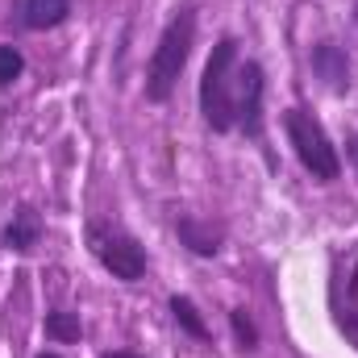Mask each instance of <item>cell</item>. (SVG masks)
<instances>
[{"instance_id":"1","label":"cell","mask_w":358,"mask_h":358,"mask_svg":"<svg viewBox=\"0 0 358 358\" xmlns=\"http://www.w3.org/2000/svg\"><path fill=\"white\" fill-rule=\"evenodd\" d=\"M238 38H221L204 63V76H200V117L213 134H229L238 125Z\"/></svg>"},{"instance_id":"2","label":"cell","mask_w":358,"mask_h":358,"mask_svg":"<svg viewBox=\"0 0 358 358\" xmlns=\"http://www.w3.org/2000/svg\"><path fill=\"white\" fill-rule=\"evenodd\" d=\"M192 46H196V8L183 4L176 17L167 21V29L159 34V46L150 55V67H146V100L155 104H167L171 92H176L179 76L192 59Z\"/></svg>"},{"instance_id":"3","label":"cell","mask_w":358,"mask_h":358,"mask_svg":"<svg viewBox=\"0 0 358 358\" xmlns=\"http://www.w3.org/2000/svg\"><path fill=\"white\" fill-rule=\"evenodd\" d=\"M283 134H287L300 167L317 179V183H334V179L342 176V155H338V146L329 142V134L321 129V121L313 113L287 108L283 113Z\"/></svg>"},{"instance_id":"4","label":"cell","mask_w":358,"mask_h":358,"mask_svg":"<svg viewBox=\"0 0 358 358\" xmlns=\"http://www.w3.org/2000/svg\"><path fill=\"white\" fill-rule=\"evenodd\" d=\"M88 242H92L96 263L108 271L113 279L138 283V279L146 275V250H142V242H138L134 234H125L121 225H100V221H96L88 229Z\"/></svg>"},{"instance_id":"5","label":"cell","mask_w":358,"mask_h":358,"mask_svg":"<svg viewBox=\"0 0 358 358\" xmlns=\"http://www.w3.org/2000/svg\"><path fill=\"white\" fill-rule=\"evenodd\" d=\"M263 67L255 59L238 63V125L246 129V138H263Z\"/></svg>"},{"instance_id":"6","label":"cell","mask_w":358,"mask_h":358,"mask_svg":"<svg viewBox=\"0 0 358 358\" xmlns=\"http://www.w3.org/2000/svg\"><path fill=\"white\" fill-rule=\"evenodd\" d=\"M308 63H313V76H317L329 92L350 88V59H346V50H342L338 42H317L313 55H308Z\"/></svg>"},{"instance_id":"7","label":"cell","mask_w":358,"mask_h":358,"mask_svg":"<svg viewBox=\"0 0 358 358\" xmlns=\"http://www.w3.org/2000/svg\"><path fill=\"white\" fill-rule=\"evenodd\" d=\"M0 242H4V250H13V255H29V250L42 242V213H38L34 204H21V208L13 213V221L4 225Z\"/></svg>"},{"instance_id":"8","label":"cell","mask_w":358,"mask_h":358,"mask_svg":"<svg viewBox=\"0 0 358 358\" xmlns=\"http://www.w3.org/2000/svg\"><path fill=\"white\" fill-rule=\"evenodd\" d=\"M176 229H179V242H183L192 255H200V259H213V255L221 250V229H213V225L196 221L192 213H179Z\"/></svg>"},{"instance_id":"9","label":"cell","mask_w":358,"mask_h":358,"mask_svg":"<svg viewBox=\"0 0 358 358\" xmlns=\"http://www.w3.org/2000/svg\"><path fill=\"white\" fill-rule=\"evenodd\" d=\"M71 17V0H25V29H55Z\"/></svg>"},{"instance_id":"10","label":"cell","mask_w":358,"mask_h":358,"mask_svg":"<svg viewBox=\"0 0 358 358\" xmlns=\"http://www.w3.org/2000/svg\"><path fill=\"white\" fill-rule=\"evenodd\" d=\"M80 334H84V325H80L76 313H46V338H55V342H80Z\"/></svg>"},{"instance_id":"11","label":"cell","mask_w":358,"mask_h":358,"mask_svg":"<svg viewBox=\"0 0 358 358\" xmlns=\"http://www.w3.org/2000/svg\"><path fill=\"white\" fill-rule=\"evenodd\" d=\"M171 313H176V321L192 334V338H200V342L208 338V325L200 321V313H196V304H192L187 296H171Z\"/></svg>"},{"instance_id":"12","label":"cell","mask_w":358,"mask_h":358,"mask_svg":"<svg viewBox=\"0 0 358 358\" xmlns=\"http://www.w3.org/2000/svg\"><path fill=\"white\" fill-rule=\"evenodd\" d=\"M21 71H25L21 50L17 46H0V88H8L13 80H21Z\"/></svg>"},{"instance_id":"13","label":"cell","mask_w":358,"mask_h":358,"mask_svg":"<svg viewBox=\"0 0 358 358\" xmlns=\"http://www.w3.org/2000/svg\"><path fill=\"white\" fill-rule=\"evenodd\" d=\"M229 321H234L238 346H242V350H255V346H259V329H255V321L246 317V308H234V313H229Z\"/></svg>"},{"instance_id":"14","label":"cell","mask_w":358,"mask_h":358,"mask_svg":"<svg viewBox=\"0 0 358 358\" xmlns=\"http://www.w3.org/2000/svg\"><path fill=\"white\" fill-rule=\"evenodd\" d=\"M346 155H350V163H355V171H358V134L346 138Z\"/></svg>"},{"instance_id":"15","label":"cell","mask_w":358,"mask_h":358,"mask_svg":"<svg viewBox=\"0 0 358 358\" xmlns=\"http://www.w3.org/2000/svg\"><path fill=\"white\" fill-rule=\"evenodd\" d=\"M104 358H142V355H129V350H108Z\"/></svg>"},{"instance_id":"16","label":"cell","mask_w":358,"mask_h":358,"mask_svg":"<svg viewBox=\"0 0 358 358\" xmlns=\"http://www.w3.org/2000/svg\"><path fill=\"white\" fill-rule=\"evenodd\" d=\"M38 358H59V355H38Z\"/></svg>"}]
</instances>
